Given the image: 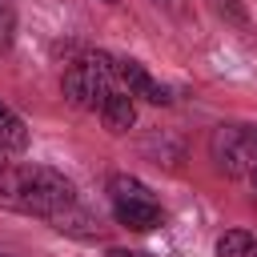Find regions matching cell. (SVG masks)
<instances>
[{"instance_id": "6da1fadb", "label": "cell", "mask_w": 257, "mask_h": 257, "mask_svg": "<svg viewBox=\"0 0 257 257\" xmlns=\"http://www.w3.org/2000/svg\"><path fill=\"white\" fill-rule=\"evenodd\" d=\"M0 205L48 221L52 213L76 205V189L64 173L48 165H8L0 173Z\"/></svg>"}, {"instance_id": "7a4b0ae2", "label": "cell", "mask_w": 257, "mask_h": 257, "mask_svg": "<svg viewBox=\"0 0 257 257\" xmlns=\"http://www.w3.org/2000/svg\"><path fill=\"white\" fill-rule=\"evenodd\" d=\"M116 60L104 52H88L64 68V100L76 108H100V100L112 92Z\"/></svg>"}, {"instance_id": "3957f363", "label": "cell", "mask_w": 257, "mask_h": 257, "mask_svg": "<svg viewBox=\"0 0 257 257\" xmlns=\"http://www.w3.org/2000/svg\"><path fill=\"white\" fill-rule=\"evenodd\" d=\"M108 197H112V217H116L124 229L149 233V229H157V225L165 221L161 201L149 193V185H141V181L128 177V173L108 177Z\"/></svg>"}, {"instance_id": "277c9868", "label": "cell", "mask_w": 257, "mask_h": 257, "mask_svg": "<svg viewBox=\"0 0 257 257\" xmlns=\"http://www.w3.org/2000/svg\"><path fill=\"white\" fill-rule=\"evenodd\" d=\"M213 161L221 173L229 177H249V169L257 165V124H221L209 137Z\"/></svg>"}, {"instance_id": "5b68a950", "label": "cell", "mask_w": 257, "mask_h": 257, "mask_svg": "<svg viewBox=\"0 0 257 257\" xmlns=\"http://www.w3.org/2000/svg\"><path fill=\"white\" fill-rule=\"evenodd\" d=\"M116 80H124L128 96H141V100H149V104H169V100H173L169 88H165L145 64H137V60H116Z\"/></svg>"}, {"instance_id": "8992f818", "label": "cell", "mask_w": 257, "mask_h": 257, "mask_svg": "<svg viewBox=\"0 0 257 257\" xmlns=\"http://www.w3.org/2000/svg\"><path fill=\"white\" fill-rule=\"evenodd\" d=\"M48 225H52V229H60V233L84 237V241H92V237H100V233H104V225H100L88 209H80V205H68V209H60V213H52V217H48Z\"/></svg>"}, {"instance_id": "52a82bcc", "label": "cell", "mask_w": 257, "mask_h": 257, "mask_svg": "<svg viewBox=\"0 0 257 257\" xmlns=\"http://www.w3.org/2000/svg\"><path fill=\"white\" fill-rule=\"evenodd\" d=\"M96 112H100V120H104L108 133H128L133 120H137V104H133V96H128V92H116V88L100 100Z\"/></svg>"}, {"instance_id": "ba28073f", "label": "cell", "mask_w": 257, "mask_h": 257, "mask_svg": "<svg viewBox=\"0 0 257 257\" xmlns=\"http://www.w3.org/2000/svg\"><path fill=\"white\" fill-rule=\"evenodd\" d=\"M0 149L4 153H24L28 149V124L8 104H0Z\"/></svg>"}, {"instance_id": "9c48e42d", "label": "cell", "mask_w": 257, "mask_h": 257, "mask_svg": "<svg viewBox=\"0 0 257 257\" xmlns=\"http://www.w3.org/2000/svg\"><path fill=\"white\" fill-rule=\"evenodd\" d=\"M253 249H257V237L249 233V229H229V233H221L217 237V257H253Z\"/></svg>"}, {"instance_id": "30bf717a", "label": "cell", "mask_w": 257, "mask_h": 257, "mask_svg": "<svg viewBox=\"0 0 257 257\" xmlns=\"http://www.w3.org/2000/svg\"><path fill=\"white\" fill-rule=\"evenodd\" d=\"M153 8H161L169 20H177V24H193V8H189V0H149Z\"/></svg>"}, {"instance_id": "8fae6325", "label": "cell", "mask_w": 257, "mask_h": 257, "mask_svg": "<svg viewBox=\"0 0 257 257\" xmlns=\"http://www.w3.org/2000/svg\"><path fill=\"white\" fill-rule=\"evenodd\" d=\"M12 28H16L12 0H0V48H8V44H12Z\"/></svg>"}, {"instance_id": "7c38bea8", "label": "cell", "mask_w": 257, "mask_h": 257, "mask_svg": "<svg viewBox=\"0 0 257 257\" xmlns=\"http://www.w3.org/2000/svg\"><path fill=\"white\" fill-rule=\"evenodd\" d=\"M213 8H217L221 16H229L233 24H245V20H249V16H245V8H241L237 0H213Z\"/></svg>"}, {"instance_id": "4fadbf2b", "label": "cell", "mask_w": 257, "mask_h": 257, "mask_svg": "<svg viewBox=\"0 0 257 257\" xmlns=\"http://www.w3.org/2000/svg\"><path fill=\"white\" fill-rule=\"evenodd\" d=\"M104 257H149V253H141V249H108Z\"/></svg>"}, {"instance_id": "5bb4252c", "label": "cell", "mask_w": 257, "mask_h": 257, "mask_svg": "<svg viewBox=\"0 0 257 257\" xmlns=\"http://www.w3.org/2000/svg\"><path fill=\"white\" fill-rule=\"evenodd\" d=\"M249 181H253V189H257V165H253V169H249Z\"/></svg>"}, {"instance_id": "9a60e30c", "label": "cell", "mask_w": 257, "mask_h": 257, "mask_svg": "<svg viewBox=\"0 0 257 257\" xmlns=\"http://www.w3.org/2000/svg\"><path fill=\"white\" fill-rule=\"evenodd\" d=\"M4 169H8V161H4V149H0V173H4Z\"/></svg>"}, {"instance_id": "2e32d148", "label": "cell", "mask_w": 257, "mask_h": 257, "mask_svg": "<svg viewBox=\"0 0 257 257\" xmlns=\"http://www.w3.org/2000/svg\"><path fill=\"white\" fill-rule=\"evenodd\" d=\"M108 4H112V0H108Z\"/></svg>"}]
</instances>
